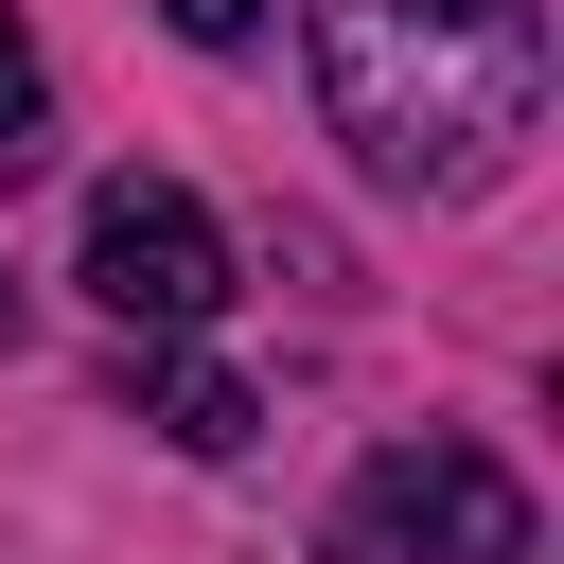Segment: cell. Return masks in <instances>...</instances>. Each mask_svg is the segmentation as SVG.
<instances>
[{"instance_id": "6da1fadb", "label": "cell", "mask_w": 564, "mask_h": 564, "mask_svg": "<svg viewBox=\"0 0 564 564\" xmlns=\"http://www.w3.org/2000/svg\"><path fill=\"white\" fill-rule=\"evenodd\" d=\"M317 106L388 194H476L546 123V18L529 0H300Z\"/></svg>"}, {"instance_id": "7a4b0ae2", "label": "cell", "mask_w": 564, "mask_h": 564, "mask_svg": "<svg viewBox=\"0 0 564 564\" xmlns=\"http://www.w3.org/2000/svg\"><path fill=\"white\" fill-rule=\"evenodd\" d=\"M335 564H529V494L476 441H388L335 511Z\"/></svg>"}, {"instance_id": "3957f363", "label": "cell", "mask_w": 564, "mask_h": 564, "mask_svg": "<svg viewBox=\"0 0 564 564\" xmlns=\"http://www.w3.org/2000/svg\"><path fill=\"white\" fill-rule=\"evenodd\" d=\"M88 300H106L123 335H194V317L229 300L212 212H194L176 176H106V194H88Z\"/></svg>"}, {"instance_id": "277c9868", "label": "cell", "mask_w": 564, "mask_h": 564, "mask_svg": "<svg viewBox=\"0 0 564 564\" xmlns=\"http://www.w3.org/2000/svg\"><path fill=\"white\" fill-rule=\"evenodd\" d=\"M247 423H264L247 370H159V441H176V458H247Z\"/></svg>"}, {"instance_id": "5b68a950", "label": "cell", "mask_w": 564, "mask_h": 564, "mask_svg": "<svg viewBox=\"0 0 564 564\" xmlns=\"http://www.w3.org/2000/svg\"><path fill=\"white\" fill-rule=\"evenodd\" d=\"M35 141H53V70H35V35L0 18V176H35Z\"/></svg>"}, {"instance_id": "8992f818", "label": "cell", "mask_w": 564, "mask_h": 564, "mask_svg": "<svg viewBox=\"0 0 564 564\" xmlns=\"http://www.w3.org/2000/svg\"><path fill=\"white\" fill-rule=\"evenodd\" d=\"M159 18H176L194 53H247V18H264V0H159Z\"/></svg>"}, {"instance_id": "52a82bcc", "label": "cell", "mask_w": 564, "mask_h": 564, "mask_svg": "<svg viewBox=\"0 0 564 564\" xmlns=\"http://www.w3.org/2000/svg\"><path fill=\"white\" fill-rule=\"evenodd\" d=\"M0 335H18V282H0Z\"/></svg>"}]
</instances>
